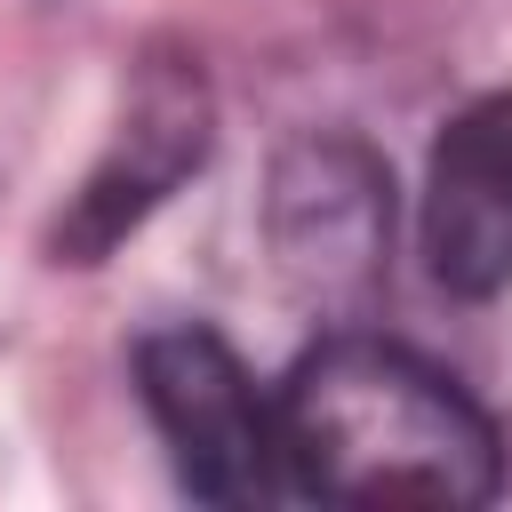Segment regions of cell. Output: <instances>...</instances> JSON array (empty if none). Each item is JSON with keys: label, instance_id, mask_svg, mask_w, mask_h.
Listing matches in <instances>:
<instances>
[{"label": "cell", "instance_id": "1", "mask_svg": "<svg viewBox=\"0 0 512 512\" xmlns=\"http://www.w3.org/2000/svg\"><path fill=\"white\" fill-rule=\"evenodd\" d=\"M288 496L336 504H488L504 480L496 424L456 376L368 328L320 336L280 384Z\"/></svg>", "mask_w": 512, "mask_h": 512}, {"label": "cell", "instance_id": "5", "mask_svg": "<svg viewBox=\"0 0 512 512\" xmlns=\"http://www.w3.org/2000/svg\"><path fill=\"white\" fill-rule=\"evenodd\" d=\"M424 264L448 296L512 288V88L464 104L424 168Z\"/></svg>", "mask_w": 512, "mask_h": 512}, {"label": "cell", "instance_id": "2", "mask_svg": "<svg viewBox=\"0 0 512 512\" xmlns=\"http://www.w3.org/2000/svg\"><path fill=\"white\" fill-rule=\"evenodd\" d=\"M136 392L168 440L176 480L200 504H272L288 496L280 408L256 392L240 352L216 328H160L136 344Z\"/></svg>", "mask_w": 512, "mask_h": 512}, {"label": "cell", "instance_id": "3", "mask_svg": "<svg viewBox=\"0 0 512 512\" xmlns=\"http://www.w3.org/2000/svg\"><path fill=\"white\" fill-rule=\"evenodd\" d=\"M200 160H208V80H200V64L192 56H144L104 160L88 168V184L56 216V240H48L56 264H96L104 248H120Z\"/></svg>", "mask_w": 512, "mask_h": 512}, {"label": "cell", "instance_id": "4", "mask_svg": "<svg viewBox=\"0 0 512 512\" xmlns=\"http://www.w3.org/2000/svg\"><path fill=\"white\" fill-rule=\"evenodd\" d=\"M392 184L352 136H304L272 168V248L304 304L360 312L384 280Z\"/></svg>", "mask_w": 512, "mask_h": 512}]
</instances>
